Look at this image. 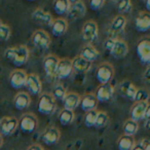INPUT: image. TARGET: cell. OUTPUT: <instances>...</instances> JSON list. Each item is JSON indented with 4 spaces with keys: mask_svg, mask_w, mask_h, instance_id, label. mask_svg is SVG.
Here are the masks:
<instances>
[{
    "mask_svg": "<svg viewBox=\"0 0 150 150\" xmlns=\"http://www.w3.org/2000/svg\"><path fill=\"white\" fill-rule=\"evenodd\" d=\"M143 1H144V0H143Z\"/></svg>",
    "mask_w": 150,
    "mask_h": 150,
    "instance_id": "obj_50",
    "label": "cell"
},
{
    "mask_svg": "<svg viewBox=\"0 0 150 150\" xmlns=\"http://www.w3.org/2000/svg\"><path fill=\"white\" fill-rule=\"evenodd\" d=\"M97 114H98V112L96 111V109H95V110L88 111V112L86 113V116H84V125L88 127H94L95 122H96Z\"/></svg>",
    "mask_w": 150,
    "mask_h": 150,
    "instance_id": "obj_34",
    "label": "cell"
},
{
    "mask_svg": "<svg viewBox=\"0 0 150 150\" xmlns=\"http://www.w3.org/2000/svg\"><path fill=\"white\" fill-rule=\"evenodd\" d=\"M79 1H81V0H68V2H69V4H74V3H77V2H79Z\"/></svg>",
    "mask_w": 150,
    "mask_h": 150,
    "instance_id": "obj_45",
    "label": "cell"
},
{
    "mask_svg": "<svg viewBox=\"0 0 150 150\" xmlns=\"http://www.w3.org/2000/svg\"><path fill=\"white\" fill-rule=\"evenodd\" d=\"M127 25V20L122 15H117L112 20L110 26H109V37L115 38L117 35L122 33Z\"/></svg>",
    "mask_w": 150,
    "mask_h": 150,
    "instance_id": "obj_7",
    "label": "cell"
},
{
    "mask_svg": "<svg viewBox=\"0 0 150 150\" xmlns=\"http://www.w3.org/2000/svg\"><path fill=\"white\" fill-rule=\"evenodd\" d=\"M80 98L79 96L76 93H67L66 96L63 99V104H64V109H68V110H74L76 107H78L80 102Z\"/></svg>",
    "mask_w": 150,
    "mask_h": 150,
    "instance_id": "obj_22",
    "label": "cell"
},
{
    "mask_svg": "<svg viewBox=\"0 0 150 150\" xmlns=\"http://www.w3.org/2000/svg\"><path fill=\"white\" fill-rule=\"evenodd\" d=\"M110 54L115 59H122L129 54V45L125 40L115 39L114 44L110 50Z\"/></svg>",
    "mask_w": 150,
    "mask_h": 150,
    "instance_id": "obj_15",
    "label": "cell"
},
{
    "mask_svg": "<svg viewBox=\"0 0 150 150\" xmlns=\"http://www.w3.org/2000/svg\"><path fill=\"white\" fill-rule=\"evenodd\" d=\"M74 119V112L72 110H68V109H63L59 114V120L63 125H68Z\"/></svg>",
    "mask_w": 150,
    "mask_h": 150,
    "instance_id": "obj_31",
    "label": "cell"
},
{
    "mask_svg": "<svg viewBox=\"0 0 150 150\" xmlns=\"http://www.w3.org/2000/svg\"><path fill=\"white\" fill-rule=\"evenodd\" d=\"M147 143H148V140H147V142H146V144ZM146 144H144L143 142H142V143H139V144H136V145L133 146L132 150H144V147H145Z\"/></svg>",
    "mask_w": 150,
    "mask_h": 150,
    "instance_id": "obj_40",
    "label": "cell"
},
{
    "mask_svg": "<svg viewBox=\"0 0 150 150\" xmlns=\"http://www.w3.org/2000/svg\"><path fill=\"white\" fill-rule=\"evenodd\" d=\"M56 110V101L50 94H42L38 101V111L42 114L50 115Z\"/></svg>",
    "mask_w": 150,
    "mask_h": 150,
    "instance_id": "obj_4",
    "label": "cell"
},
{
    "mask_svg": "<svg viewBox=\"0 0 150 150\" xmlns=\"http://www.w3.org/2000/svg\"><path fill=\"white\" fill-rule=\"evenodd\" d=\"M114 94V88L111 83H104L101 84L96 91V97L98 102H109L112 99Z\"/></svg>",
    "mask_w": 150,
    "mask_h": 150,
    "instance_id": "obj_11",
    "label": "cell"
},
{
    "mask_svg": "<svg viewBox=\"0 0 150 150\" xmlns=\"http://www.w3.org/2000/svg\"><path fill=\"white\" fill-rule=\"evenodd\" d=\"M148 107H149L148 102H135V104L131 109V119L137 121V122L139 120H142Z\"/></svg>",
    "mask_w": 150,
    "mask_h": 150,
    "instance_id": "obj_18",
    "label": "cell"
},
{
    "mask_svg": "<svg viewBox=\"0 0 150 150\" xmlns=\"http://www.w3.org/2000/svg\"><path fill=\"white\" fill-rule=\"evenodd\" d=\"M115 39H116V38L108 37L106 40H105V42H104V44H103V45H104V48L107 50V52H110V50L112 48L113 44H114Z\"/></svg>",
    "mask_w": 150,
    "mask_h": 150,
    "instance_id": "obj_39",
    "label": "cell"
},
{
    "mask_svg": "<svg viewBox=\"0 0 150 150\" xmlns=\"http://www.w3.org/2000/svg\"><path fill=\"white\" fill-rule=\"evenodd\" d=\"M7 61L13 63L15 66H22L26 64L29 59V50L25 45H18L8 47L4 52Z\"/></svg>",
    "mask_w": 150,
    "mask_h": 150,
    "instance_id": "obj_1",
    "label": "cell"
},
{
    "mask_svg": "<svg viewBox=\"0 0 150 150\" xmlns=\"http://www.w3.org/2000/svg\"><path fill=\"white\" fill-rule=\"evenodd\" d=\"M19 121L16 117L5 116L0 119V134L3 136H11L18 127Z\"/></svg>",
    "mask_w": 150,
    "mask_h": 150,
    "instance_id": "obj_6",
    "label": "cell"
},
{
    "mask_svg": "<svg viewBox=\"0 0 150 150\" xmlns=\"http://www.w3.org/2000/svg\"><path fill=\"white\" fill-rule=\"evenodd\" d=\"M37 127V118L32 113H26L20 119V129L24 133H32Z\"/></svg>",
    "mask_w": 150,
    "mask_h": 150,
    "instance_id": "obj_12",
    "label": "cell"
},
{
    "mask_svg": "<svg viewBox=\"0 0 150 150\" xmlns=\"http://www.w3.org/2000/svg\"><path fill=\"white\" fill-rule=\"evenodd\" d=\"M1 144H2V138H1V136H0V146H1Z\"/></svg>",
    "mask_w": 150,
    "mask_h": 150,
    "instance_id": "obj_47",
    "label": "cell"
},
{
    "mask_svg": "<svg viewBox=\"0 0 150 150\" xmlns=\"http://www.w3.org/2000/svg\"><path fill=\"white\" fill-rule=\"evenodd\" d=\"M115 5H116V9L118 11V13H129L132 9L131 0H116Z\"/></svg>",
    "mask_w": 150,
    "mask_h": 150,
    "instance_id": "obj_32",
    "label": "cell"
},
{
    "mask_svg": "<svg viewBox=\"0 0 150 150\" xmlns=\"http://www.w3.org/2000/svg\"><path fill=\"white\" fill-rule=\"evenodd\" d=\"M144 1H145L146 8H147V11H150V0H144Z\"/></svg>",
    "mask_w": 150,
    "mask_h": 150,
    "instance_id": "obj_43",
    "label": "cell"
},
{
    "mask_svg": "<svg viewBox=\"0 0 150 150\" xmlns=\"http://www.w3.org/2000/svg\"><path fill=\"white\" fill-rule=\"evenodd\" d=\"M28 150H43V149H42L41 146H39V145H32L28 148Z\"/></svg>",
    "mask_w": 150,
    "mask_h": 150,
    "instance_id": "obj_42",
    "label": "cell"
},
{
    "mask_svg": "<svg viewBox=\"0 0 150 150\" xmlns=\"http://www.w3.org/2000/svg\"><path fill=\"white\" fill-rule=\"evenodd\" d=\"M60 59L54 54H48L44 58L43 60V69L45 72L46 76L50 78L56 77V71H57V66Z\"/></svg>",
    "mask_w": 150,
    "mask_h": 150,
    "instance_id": "obj_14",
    "label": "cell"
},
{
    "mask_svg": "<svg viewBox=\"0 0 150 150\" xmlns=\"http://www.w3.org/2000/svg\"><path fill=\"white\" fill-rule=\"evenodd\" d=\"M27 73L23 69H17L13 70L9 75V83L13 88H21L25 86L26 79H27Z\"/></svg>",
    "mask_w": 150,
    "mask_h": 150,
    "instance_id": "obj_13",
    "label": "cell"
},
{
    "mask_svg": "<svg viewBox=\"0 0 150 150\" xmlns=\"http://www.w3.org/2000/svg\"><path fill=\"white\" fill-rule=\"evenodd\" d=\"M52 6H54V11L57 15L63 16L67 13L70 4H69L68 0H54Z\"/></svg>",
    "mask_w": 150,
    "mask_h": 150,
    "instance_id": "obj_29",
    "label": "cell"
},
{
    "mask_svg": "<svg viewBox=\"0 0 150 150\" xmlns=\"http://www.w3.org/2000/svg\"><path fill=\"white\" fill-rule=\"evenodd\" d=\"M71 63H72V69L77 73H86L91 69V66H92V63L84 60L80 56L75 57L71 61Z\"/></svg>",
    "mask_w": 150,
    "mask_h": 150,
    "instance_id": "obj_24",
    "label": "cell"
},
{
    "mask_svg": "<svg viewBox=\"0 0 150 150\" xmlns=\"http://www.w3.org/2000/svg\"><path fill=\"white\" fill-rule=\"evenodd\" d=\"M86 13V5L83 4L82 1H79L77 3L71 4L69 6V9L67 11V15L71 20H77L82 18Z\"/></svg>",
    "mask_w": 150,
    "mask_h": 150,
    "instance_id": "obj_19",
    "label": "cell"
},
{
    "mask_svg": "<svg viewBox=\"0 0 150 150\" xmlns=\"http://www.w3.org/2000/svg\"><path fill=\"white\" fill-rule=\"evenodd\" d=\"M98 104V101H97L95 95L93 94H86L84 95L82 98H80L79 105L81 107V109L86 112L91 110H95Z\"/></svg>",
    "mask_w": 150,
    "mask_h": 150,
    "instance_id": "obj_27",
    "label": "cell"
},
{
    "mask_svg": "<svg viewBox=\"0 0 150 150\" xmlns=\"http://www.w3.org/2000/svg\"><path fill=\"white\" fill-rule=\"evenodd\" d=\"M149 117H150V107H148L145 111V114H144V118H145L146 120H149Z\"/></svg>",
    "mask_w": 150,
    "mask_h": 150,
    "instance_id": "obj_41",
    "label": "cell"
},
{
    "mask_svg": "<svg viewBox=\"0 0 150 150\" xmlns=\"http://www.w3.org/2000/svg\"><path fill=\"white\" fill-rule=\"evenodd\" d=\"M50 27H52V35L57 36V37H61L66 33L67 29H68V23L64 19H57L52 21Z\"/></svg>",
    "mask_w": 150,
    "mask_h": 150,
    "instance_id": "obj_26",
    "label": "cell"
},
{
    "mask_svg": "<svg viewBox=\"0 0 150 150\" xmlns=\"http://www.w3.org/2000/svg\"><path fill=\"white\" fill-rule=\"evenodd\" d=\"M2 24H3V23H2V22H1V20H0V26L2 25Z\"/></svg>",
    "mask_w": 150,
    "mask_h": 150,
    "instance_id": "obj_48",
    "label": "cell"
},
{
    "mask_svg": "<svg viewBox=\"0 0 150 150\" xmlns=\"http://www.w3.org/2000/svg\"><path fill=\"white\" fill-rule=\"evenodd\" d=\"M31 41L36 48L40 50H46L50 44V36L44 30H37L33 33Z\"/></svg>",
    "mask_w": 150,
    "mask_h": 150,
    "instance_id": "obj_5",
    "label": "cell"
},
{
    "mask_svg": "<svg viewBox=\"0 0 150 150\" xmlns=\"http://www.w3.org/2000/svg\"><path fill=\"white\" fill-rule=\"evenodd\" d=\"M59 139H60V132L57 127H48L42 134V141L46 145H54L59 141Z\"/></svg>",
    "mask_w": 150,
    "mask_h": 150,
    "instance_id": "obj_25",
    "label": "cell"
},
{
    "mask_svg": "<svg viewBox=\"0 0 150 150\" xmlns=\"http://www.w3.org/2000/svg\"><path fill=\"white\" fill-rule=\"evenodd\" d=\"M25 86L27 88L28 92L31 95H39L42 91V83L40 80L39 76L36 75L35 73L27 75V79H26Z\"/></svg>",
    "mask_w": 150,
    "mask_h": 150,
    "instance_id": "obj_8",
    "label": "cell"
},
{
    "mask_svg": "<svg viewBox=\"0 0 150 150\" xmlns=\"http://www.w3.org/2000/svg\"><path fill=\"white\" fill-rule=\"evenodd\" d=\"M99 56H100V52L92 44H86L84 46H82L81 50H80V57L83 58L84 60L88 61L90 63L97 61Z\"/></svg>",
    "mask_w": 150,
    "mask_h": 150,
    "instance_id": "obj_23",
    "label": "cell"
},
{
    "mask_svg": "<svg viewBox=\"0 0 150 150\" xmlns=\"http://www.w3.org/2000/svg\"><path fill=\"white\" fill-rule=\"evenodd\" d=\"M137 54L142 64L148 65L150 62V42L149 38L146 37L140 40L137 45Z\"/></svg>",
    "mask_w": 150,
    "mask_h": 150,
    "instance_id": "obj_9",
    "label": "cell"
},
{
    "mask_svg": "<svg viewBox=\"0 0 150 150\" xmlns=\"http://www.w3.org/2000/svg\"><path fill=\"white\" fill-rule=\"evenodd\" d=\"M144 150H150V146H149V143H147L144 147Z\"/></svg>",
    "mask_w": 150,
    "mask_h": 150,
    "instance_id": "obj_46",
    "label": "cell"
},
{
    "mask_svg": "<svg viewBox=\"0 0 150 150\" xmlns=\"http://www.w3.org/2000/svg\"><path fill=\"white\" fill-rule=\"evenodd\" d=\"M135 145V140L132 136L123 135L118 140V149L119 150H132Z\"/></svg>",
    "mask_w": 150,
    "mask_h": 150,
    "instance_id": "obj_28",
    "label": "cell"
},
{
    "mask_svg": "<svg viewBox=\"0 0 150 150\" xmlns=\"http://www.w3.org/2000/svg\"><path fill=\"white\" fill-rule=\"evenodd\" d=\"M113 76H114V69H113L112 65L109 63H102L97 68L96 77L101 84L110 83Z\"/></svg>",
    "mask_w": 150,
    "mask_h": 150,
    "instance_id": "obj_3",
    "label": "cell"
},
{
    "mask_svg": "<svg viewBox=\"0 0 150 150\" xmlns=\"http://www.w3.org/2000/svg\"><path fill=\"white\" fill-rule=\"evenodd\" d=\"M28 1H35V0H28Z\"/></svg>",
    "mask_w": 150,
    "mask_h": 150,
    "instance_id": "obj_49",
    "label": "cell"
},
{
    "mask_svg": "<svg viewBox=\"0 0 150 150\" xmlns=\"http://www.w3.org/2000/svg\"><path fill=\"white\" fill-rule=\"evenodd\" d=\"M138 88L132 83L129 80H123L118 84V93L125 98H127L129 100L135 102L136 93Z\"/></svg>",
    "mask_w": 150,
    "mask_h": 150,
    "instance_id": "obj_16",
    "label": "cell"
},
{
    "mask_svg": "<svg viewBox=\"0 0 150 150\" xmlns=\"http://www.w3.org/2000/svg\"><path fill=\"white\" fill-rule=\"evenodd\" d=\"M148 98H149V93L147 91L143 88H138L136 93L135 102H148Z\"/></svg>",
    "mask_w": 150,
    "mask_h": 150,
    "instance_id": "obj_37",
    "label": "cell"
},
{
    "mask_svg": "<svg viewBox=\"0 0 150 150\" xmlns=\"http://www.w3.org/2000/svg\"><path fill=\"white\" fill-rule=\"evenodd\" d=\"M31 18L35 23L43 26H50L52 23V17L48 11H45L42 8H36L32 13Z\"/></svg>",
    "mask_w": 150,
    "mask_h": 150,
    "instance_id": "obj_17",
    "label": "cell"
},
{
    "mask_svg": "<svg viewBox=\"0 0 150 150\" xmlns=\"http://www.w3.org/2000/svg\"><path fill=\"white\" fill-rule=\"evenodd\" d=\"M67 94V91L66 88H64V86L61 83H57L54 86V88H52V96L54 97V100H62L64 99V97L66 96Z\"/></svg>",
    "mask_w": 150,
    "mask_h": 150,
    "instance_id": "obj_33",
    "label": "cell"
},
{
    "mask_svg": "<svg viewBox=\"0 0 150 150\" xmlns=\"http://www.w3.org/2000/svg\"><path fill=\"white\" fill-rule=\"evenodd\" d=\"M11 35V29L8 25L2 24L0 26V41H7Z\"/></svg>",
    "mask_w": 150,
    "mask_h": 150,
    "instance_id": "obj_35",
    "label": "cell"
},
{
    "mask_svg": "<svg viewBox=\"0 0 150 150\" xmlns=\"http://www.w3.org/2000/svg\"><path fill=\"white\" fill-rule=\"evenodd\" d=\"M30 103H31L30 95L25 92H20L19 94L16 95L13 99V106L16 107L17 110H24L27 107H29Z\"/></svg>",
    "mask_w": 150,
    "mask_h": 150,
    "instance_id": "obj_21",
    "label": "cell"
},
{
    "mask_svg": "<svg viewBox=\"0 0 150 150\" xmlns=\"http://www.w3.org/2000/svg\"><path fill=\"white\" fill-rule=\"evenodd\" d=\"M145 76H146V79H147V81H149V67H148V68L146 69Z\"/></svg>",
    "mask_w": 150,
    "mask_h": 150,
    "instance_id": "obj_44",
    "label": "cell"
},
{
    "mask_svg": "<svg viewBox=\"0 0 150 150\" xmlns=\"http://www.w3.org/2000/svg\"><path fill=\"white\" fill-rule=\"evenodd\" d=\"M138 129H139L138 122L133 120V119H127L125 122V125H123V133L127 136H132L133 137L138 132Z\"/></svg>",
    "mask_w": 150,
    "mask_h": 150,
    "instance_id": "obj_30",
    "label": "cell"
},
{
    "mask_svg": "<svg viewBox=\"0 0 150 150\" xmlns=\"http://www.w3.org/2000/svg\"><path fill=\"white\" fill-rule=\"evenodd\" d=\"M98 33H99V27L96 22L94 21L86 22L81 30L82 40L86 44H91L92 42H94L97 39Z\"/></svg>",
    "mask_w": 150,
    "mask_h": 150,
    "instance_id": "obj_2",
    "label": "cell"
},
{
    "mask_svg": "<svg viewBox=\"0 0 150 150\" xmlns=\"http://www.w3.org/2000/svg\"><path fill=\"white\" fill-rule=\"evenodd\" d=\"M108 115H107L106 112H98L97 114V118H96V122H95V127H103L107 125L108 122Z\"/></svg>",
    "mask_w": 150,
    "mask_h": 150,
    "instance_id": "obj_36",
    "label": "cell"
},
{
    "mask_svg": "<svg viewBox=\"0 0 150 150\" xmlns=\"http://www.w3.org/2000/svg\"><path fill=\"white\" fill-rule=\"evenodd\" d=\"M135 27L140 32H147L150 28V16L149 13L142 11L136 18Z\"/></svg>",
    "mask_w": 150,
    "mask_h": 150,
    "instance_id": "obj_20",
    "label": "cell"
},
{
    "mask_svg": "<svg viewBox=\"0 0 150 150\" xmlns=\"http://www.w3.org/2000/svg\"><path fill=\"white\" fill-rule=\"evenodd\" d=\"M72 63L69 59H61L59 60L58 66H57L56 77L59 79H66L72 74Z\"/></svg>",
    "mask_w": 150,
    "mask_h": 150,
    "instance_id": "obj_10",
    "label": "cell"
},
{
    "mask_svg": "<svg viewBox=\"0 0 150 150\" xmlns=\"http://www.w3.org/2000/svg\"><path fill=\"white\" fill-rule=\"evenodd\" d=\"M88 4L93 11H99L105 4V0H88Z\"/></svg>",
    "mask_w": 150,
    "mask_h": 150,
    "instance_id": "obj_38",
    "label": "cell"
}]
</instances>
